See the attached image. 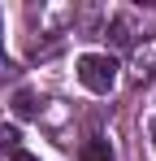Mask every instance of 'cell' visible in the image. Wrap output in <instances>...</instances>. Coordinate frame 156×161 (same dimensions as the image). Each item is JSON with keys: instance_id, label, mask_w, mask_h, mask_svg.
<instances>
[{"instance_id": "obj_1", "label": "cell", "mask_w": 156, "mask_h": 161, "mask_svg": "<svg viewBox=\"0 0 156 161\" xmlns=\"http://www.w3.org/2000/svg\"><path fill=\"white\" fill-rule=\"evenodd\" d=\"M78 83H82L87 92H96V96L113 92V83H117V61H113L108 53H87V57H78Z\"/></svg>"}, {"instance_id": "obj_2", "label": "cell", "mask_w": 156, "mask_h": 161, "mask_svg": "<svg viewBox=\"0 0 156 161\" xmlns=\"http://www.w3.org/2000/svg\"><path fill=\"white\" fill-rule=\"evenodd\" d=\"M130 65H134V79H152L156 74V39H143L130 57Z\"/></svg>"}, {"instance_id": "obj_3", "label": "cell", "mask_w": 156, "mask_h": 161, "mask_svg": "<svg viewBox=\"0 0 156 161\" xmlns=\"http://www.w3.org/2000/svg\"><path fill=\"white\" fill-rule=\"evenodd\" d=\"M78 161H113V148H108V139H100V135H91V139L82 144V153H78Z\"/></svg>"}, {"instance_id": "obj_4", "label": "cell", "mask_w": 156, "mask_h": 161, "mask_svg": "<svg viewBox=\"0 0 156 161\" xmlns=\"http://www.w3.org/2000/svg\"><path fill=\"white\" fill-rule=\"evenodd\" d=\"M13 109H18V118H35V96H30V92H18Z\"/></svg>"}, {"instance_id": "obj_5", "label": "cell", "mask_w": 156, "mask_h": 161, "mask_svg": "<svg viewBox=\"0 0 156 161\" xmlns=\"http://www.w3.org/2000/svg\"><path fill=\"white\" fill-rule=\"evenodd\" d=\"M18 139H22L18 126H0V148H13V153H18Z\"/></svg>"}, {"instance_id": "obj_6", "label": "cell", "mask_w": 156, "mask_h": 161, "mask_svg": "<svg viewBox=\"0 0 156 161\" xmlns=\"http://www.w3.org/2000/svg\"><path fill=\"white\" fill-rule=\"evenodd\" d=\"M13 161H39V157H35V153H22V148H18V153H13Z\"/></svg>"}, {"instance_id": "obj_7", "label": "cell", "mask_w": 156, "mask_h": 161, "mask_svg": "<svg viewBox=\"0 0 156 161\" xmlns=\"http://www.w3.org/2000/svg\"><path fill=\"white\" fill-rule=\"evenodd\" d=\"M0 74H9V61H4V57H0Z\"/></svg>"}]
</instances>
